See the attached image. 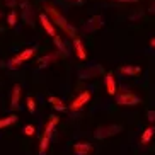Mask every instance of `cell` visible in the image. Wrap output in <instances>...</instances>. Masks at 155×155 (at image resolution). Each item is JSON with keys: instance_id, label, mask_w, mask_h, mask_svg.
I'll return each instance as SVG.
<instances>
[{"instance_id": "obj_1", "label": "cell", "mask_w": 155, "mask_h": 155, "mask_svg": "<svg viewBox=\"0 0 155 155\" xmlns=\"http://www.w3.org/2000/svg\"><path fill=\"white\" fill-rule=\"evenodd\" d=\"M45 9H46V15L51 19V22H55L56 26H58V28L61 29L65 34H67V36H70L72 39L77 36V31H75V28H73V26L63 17V15L60 14V12L55 9V7H53V5H51V4H46Z\"/></svg>"}, {"instance_id": "obj_2", "label": "cell", "mask_w": 155, "mask_h": 155, "mask_svg": "<svg viewBox=\"0 0 155 155\" xmlns=\"http://www.w3.org/2000/svg\"><path fill=\"white\" fill-rule=\"evenodd\" d=\"M34 53H36V48H26V50H22L19 55H15L14 58H10L9 61H7V67H9L10 70L19 68L24 61H28L29 58H32V56H34Z\"/></svg>"}, {"instance_id": "obj_3", "label": "cell", "mask_w": 155, "mask_h": 155, "mask_svg": "<svg viewBox=\"0 0 155 155\" xmlns=\"http://www.w3.org/2000/svg\"><path fill=\"white\" fill-rule=\"evenodd\" d=\"M123 131V126L121 124H107V126H101L94 131V138L96 140H104V138H109L114 137L118 133Z\"/></svg>"}, {"instance_id": "obj_4", "label": "cell", "mask_w": 155, "mask_h": 155, "mask_svg": "<svg viewBox=\"0 0 155 155\" xmlns=\"http://www.w3.org/2000/svg\"><path fill=\"white\" fill-rule=\"evenodd\" d=\"M141 102V99L133 94V92H123V94H116V104L118 106H138Z\"/></svg>"}, {"instance_id": "obj_5", "label": "cell", "mask_w": 155, "mask_h": 155, "mask_svg": "<svg viewBox=\"0 0 155 155\" xmlns=\"http://www.w3.org/2000/svg\"><path fill=\"white\" fill-rule=\"evenodd\" d=\"M102 72H104L102 65H87L85 68L78 70V77L82 78V80H85V78H96Z\"/></svg>"}, {"instance_id": "obj_6", "label": "cell", "mask_w": 155, "mask_h": 155, "mask_svg": "<svg viewBox=\"0 0 155 155\" xmlns=\"http://www.w3.org/2000/svg\"><path fill=\"white\" fill-rule=\"evenodd\" d=\"M91 97H92V92L91 91H84V92H80L75 99L72 101V104L68 106V109H72V111H80L84 107V106L91 101Z\"/></svg>"}, {"instance_id": "obj_7", "label": "cell", "mask_w": 155, "mask_h": 155, "mask_svg": "<svg viewBox=\"0 0 155 155\" xmlns=\"http://www.w3.org/2000/svg\"><path fill=\"white\" fill-rule=\"evenodd\" d=\"M104 26V17L102 15H92L85 24H84L82 31L84 32H96L97 29H101Z\"/></svg>"}, {"instance_id": "obj_8", "label": "cell", "mask_w": 155, "mask_h": 155, "mask_svg": "<svg viewBox=\"0 0 155 155\" xmlns=\"http://www.w3.org/2000/svg\"><path fill=\"white\" fill-rule=\"evenodd\" d=\"M21 17L28 26H32V17H34V10L29 0H21Z\"/></svg>"}, {"instance_id": "obj_9", "label": "cell", "mask_w": 155, "mask_h": 155, "mask_svg": "<svg viewBox=\"0 0 155 155\" xmlns=\"http://www.w3.org/2000/svg\"><path fill=\"white\" fill-rule=\"evenodd\" d=\"M104 84H106V91H107L109 96H116V94H118V85H116V80H114V73L113 72H106Z\"/></svg>"}, {"instance_id": "obj_10", "label": "cell", "mask_w": 155, "mask_h": 155, "mask_svg": "<svg viewBox=\"0 0 155 155\" xmlns=\"http://www.w3.org/2000/svg\"><path fill=\"white\" fill-rule=\"evenodd\" d=\"M94 152V147L89 141H77L73 145V153L75 155H91Z\"/></svg>"}, {"instance_id": "obj_11", "label": "cell", "mask_w": 155, "mask_h": 155, "mask_svg": "<svg viewBox=\"0 0 155 155\" xmlns=\"http://www.w3.org/2000/svg\"><path fill=\"white\" fill-rule=\"evenodd\" d=\"M60 58V51L56 50V51H53V53H48V55H45V56H41V58L38 60V67L39 68H46V67H50L53 61H56V60Z\"/></svg>"}, {"instance_id": "obj_12", "label": "cell", "mask_w": 155, "mask_h": 155, "mask_svg": "<svg viewBox=\"0 0 155 155\" xmlns=\"http://www.w3.org/2000/svg\"><path fill=\"white\" fill-rule=\"evenodd\" d=\"M39 22H41L43 29H45V31L48 32V34H50L51 38H55V36H56V29H55V26H53L51 19L48 17L46 14H41V15H39Z\"/></svg>"}, {"instance_id": "obj_13", "label": "cell", "mask_w": 155, "mask_h": 155, "mask_svg": "<svg viewBox=\"0 0 155 155\" xmlns=\"http://www.w3.org/2000/svg\"><path fill=\"white\" fill-rule=\"evenodd\" d=\"M72 41H73V50H75V55H77V58H78V60H85V58H87V51H85V46H84L82 39L75 36Z\"/></svg>"}, {"instance_id": "obj_14", "label": "cell", "mask_w": 155, "mask_h": 155, "mask_svg": "<svg viewBox=\"0 0 155 155\" xmlns=\"http://www.w3.org/2000/svg\"><path fill=\"white\" fill-rule=\"evenodd\" d=\"M21 94H22V89H21V85H19V84H15L14 89H12V97H10V109H12V111L19 109Z\"/></svg>"}, {"instance_id": "obj_15", "label": "cell", "mask_w": 155, "mask_h": 155, "mask_svg": "<svg viewBox=\"0 0 155 155\" xmlns=\"http://www.w3.org/2000/svg\"><path fill=\"white\" fill-rule=\"evenodd\" d=\"M119 72L123 75H128V77H137L141 73V67H138V65H123V67H119Z\"/></svg>"}, {"instance_id": "obj_16", "label": "cell", "mask_w": 155, "mask_h": 155, "mask_svg": "<svg viewBox=\"0 0 155 155\" xmlns=\"http://www.w3.org/2000/svg\"><path fill=\"white\" fill-rule=\"evenodd\" d=\"M58 121H60L58 116H50V119H48V123H46V126H45V137H50L51 138L53 130H55V126L58 124Z\"/></svg>"}, {"instance_id": "obj_17", "label": "cell", "mask_w": 155, "mask_h": 155, "mask_svg": "<svg viewBox=\"0 0 155 155\" xmlns=\"http://www.w3.org/2000/svg\"><path fill=\"white\" fill-rule=\"evenodd\" d=\"M48 102H50L56 111H65V109H67V106H65L63 102H61V99L56 97V96H50V97H48Z\"/></svg>"}, {"instance_id": "obj_18", "label": "cell", "mask_w": 155, "mask_h": 155, "mask_svg": "<svg viewBox=\"0 0 155 155\" xmlns=\"http://www.w3.org/2000/svg\"><path fill=\"white\" fill-rule=\"evenodd\" d=\"M155 135V128L153 126H150V128H147L145 131L141 133V145H147V143H148V141L152 140V137H153Z\"/></svg>"}, {"instance_id": "obj_19", "label": "cell", "mask_w": 155, "mask_h": 155, "mask_svg": "<svg viewBox=\"0 0 155 155\" xmlns=\"http://www.w3.org/2000/svg\"><path fill=\"white\" fill-rule=\"evenodd\" d=\"M15 121H17V116H14V114H10V116H7V118H0V130L10 126V124H14Z\"/></svg>"}, {"instance_id": "obj_20", "label": "cell", "mask_w": 155, "mask_h": 155, "mask_svg": "<svg viewBox=\"0 0 155 155\" xmlns=\"http://www.w3.org/2000/svg\"><path fill=\"white\" fill-rule=\"evenodd\" d=\"M48 147H50V137H45L43 135L41 143H39V155H45L46 150H48Z\"/></svg>"}, {"instance_id": "obj_21", "label": "cell", "mask_w": 155, "mask_h": 155, "mask_svg": "<svg viewBox=\"0 0 155 155\" xmlns=\"http://www.w3.org/2000/svg\"><path fill=\"white\" fill-rule=\"evenodd\" d=\"M53 41H55V45H56V48H58L60 53H63V55H68V50L65 48V43L60 39V36H55V38H53Z\"/></svg>"}, {"instance_id": "obj_22", "label": "cell", "mask_w": 155, "mask_h": 155, "mask_svg": "<svg viewBox=\"0 0 155 155\" xmlns=\"http://www.w3.org/2000/svg\"><path fill=\"white\" fill-rule=\"evenodd\" d=\"M7 24H9L10 28H14L15 24H17V12L15 10H10V14L7 15Z\"/></svg>"}, {"instance_id": "obj_23", "label": "cell", "mask_w": 155, "mask_h": 155, "mask_svg": "<svg viewBox=\"0 0 155 155\" xmlns=\"http://www.w3.org/2000/svg\"><path fill=\"white\" fill-rule=\"evenodd\" d=\"M26 104H28V111H29L31 114L36 111V101L32 99V96H28V99H26Z\"/></svg>"}, {"instance_id": "obj_24", "label": "cell", "mask_w": 155, "mask_h": 155, "mask_svg": "<svg viewBox=\"0 0 155 155\" xmlns=\"http://www.w3.org/2000/svg\"><path fill=\"white\" fill-rule=\"evenodd\" d=\"M34 133H36V130H34L32 124H26V126H24V135H26V137H34Z\"/></svg>"}, {"instance_id": "obj_25", "label": "cell", "mask_w": 155, "mask_h": 155, "mask_svg": "<svg viewBox=\"0 0 155 155\" xmlns=\"http://www.w3.org/2000/svg\"><path fill=\"white\" fill-rule=\"evenodd\" d=\"M147 118H148L150 123H155V111L153 109H148V111H147Z\"/></svg>"}, {"instance_id": "obj_26", "label": "cell", "mask_w": 155, "mask_h": 155, "mask_svg": "<svg viewBox=\"0 0 155 155\" xmlns=\"http://www.w3.org/2000/svg\"><path fill=\"white\" fill-rule=\"evenodd\" d=\"M141 15H143V14H141V12H137V14L130 15V21H133V22H135V21H138V19H140Z\"/></svg>"}, {"instance_id": "obj_27", "label": "cell", "mask_w": 155, "mask_h": 155, "mask_svg": "<svg viewBox=\"0 0 155 155\" xmlns=\"http://www.w3.org/2000/svg\"><path fill=\"white\" fill-rule=\"evenodd\" d=\"M5 4L9 5V7H12V9H14L15 5H17V0H5Z\"/></svg>"}, {"instance_id": "obj_28", "label": "cell", "mask_w": 155, "mask_h": 155, "mask_svg": "<svg viewBox=\"0 0 155 155\" xmlns=\"http://www.w3.org/2000/svg\"><path fill=\"white\" fill-rule=\"evenodd\" d=\"M114 2H123V4H135L138 0H114Z\"/></svg>"}, {"instance_id": "obj_29", "label": "cell", "mask_w": 155, "mask_h": 155, "mask_svg": "<svg viewBox=\"0 0 155 155\" xmlns=\"http://www.w3.org/2000/svg\"><path fill=\"white\" fill-rule=\"evenodd\" d=\"M148 12H150V14H155V2H152V5L148 7Z\"/></svg>"}, {"instance_id": "obj_30", "label": "cell", "mask_w": 155, "mask_h": 155, "mask_svg": "<svg viewBox=\"0 0 155 155\" xmlns=\"http://www.w3.org/2000/svg\"><path fill=\"white\" fill-rule=\"evenodd\" d=\"M150 46H152V48H155V38H152V39H150Z\"/></svg>"}, {"instance_id": "obj_31", "label": "cell", "mask_w": 155, "mask_h": 155, "mask_svg": "<svg viewBox=\"0 0 155 155\" xmlns=\"http://www.w3.org/2000/svg\"><path fill=\"white\" fill-rule=\"evenodd\" d=\"M7 67V63H4V61H0V68H5Z\"/></svg>"}]
</instances>
